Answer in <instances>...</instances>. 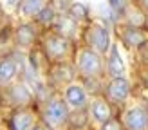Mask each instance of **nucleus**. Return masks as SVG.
I'll list each match as a JSON object with an SVG mask.
<instances>
[{
    "label": "nucleus",
    "instance_id": "1",
    "mask_svg": "<svg viewBox=\"0 0 148 130\" xmlns=\"http://www.w3.org/2000/svg\"><path fill=\"white\" fill-rule=\"evenodd\" d=\"M67 121H69L67 103H63L62 99L47 101L45 108H43V123H45L51 130H58V128H62Z\"/></svg>",
    "mask_w": 148,
    "mask_h": 130
},
{
    "label": "nucleus",
    "instance_id": "2",
    "mask_svg": "<svg viewBox=\"0 0 148 130\" xmlns=\"http://www.w3.org/2000/svg\"><path fill=\"white\" fill-rule=\"evenodd\" d=\"M78 70L81 72V76L85 78H96L99 76V72L103 69V62L99 53H96L92 49H81L78 53Z\"/></svg>",
    "mask_w": 148,
    "mask_h": 130
},
{
    "label": "nucleus",
    "instance_id": "3",
    "mask_svg": "<svg viewBox=\"0 0 148 130\" xmlns=\"http://www.w3.org/2000/svg\"><path fill=\"white\" fill-rule=\"evenodd\" d=\"M69 38H65L62 34H51L47 36L45 43H43V49H45V54L49 60L53 62H62L65 54L69 53Z\"/></svg>",
    "mask_w": 148,
    "mask_h": 130
},
{
    "label": "nucleus",
    "instance_id": "4",
    "mask_svg": "<svg viewBox=\"0 0 148 130\" xmlns=\"http://www.w3.org/2000/svg\"><path fill=\"white\" fill-rule=\"evenodd\" d=\"M87 40H88V45L92 47V51H96V53H99V54H105L110 49L108 29L99 25V24L90 25V29H88V33H87Z\"/></svg>",
    "mask_w": 148,
    "mask_h": 130
},
{
    "label": "nucleus",
    "instance_id": "5",
    "mask_svg": "<svg viewBox=\"0 0 148 130\" xmlns=\"http://www.w3.org/2000/svg\"><path fill=\"white\" fill-rule=\"evenodd\" d=\"M123 127L127 130H148V110L143 107H134L125 112Z\"/></svg>",
    "mask_w": 148,
    "mask_h": 130
},
{
    "label": "nucleus",
    "instance_id": "6",
    "mask_svg": "<svg viewBox=\"0 0 148 130\" xmlns=\"http://www.w3.org/2000/svg\"><path fill=\"white\" fill-rule=\"evenodd\" d=\"M107 96L112 101H125L130 96V83L125 78H114L107 85Z\"/></svg>",
    "mask_w": 148,
    "mask_h": 130
},
{
    "label": "nucleus",
    "instance_id": "7",
    "mask_svg": "<svg viewBox=\"0 0 148 130\" xmlns=\"http://www.w3.org/2000/svg\"><path fill=\"white\" fill-rule=\"evenodd\" d=\"M121 40L123 43L127 47H141L146 40V34L141 27H132V25H127V27H123V31H121Z\"/></svg>",
    "mask_w": 148,
    "mask_h": 130
},
{
    "label": "nucleus",
    "instance_id": "8",
    "mask_svg": "<svg viewBox=\"0 0 148 130\" xmlns=\"http://www.w3.org/2000/svg\"><path fill=\"white\" fill-rule=\"evenodd\" d=\"M33 123H34V116L29 110L20 108V110H16L11 116L9 128L11 130H33Z\"/></svg>",
    "mask_w": 148,
    "mask_h": 130
},
{
    "label": "nucleus",
    "instance_id": "9",
    "mask_svg": "<svg viewBox=\"0 0 148 130\" xmlns=\"http://www.w3.org/2000/svg\"><path fill=\"white\" fill-rule=\"evenodd\" d=\"M107 69H108V74L114 78H125V63L119 56V51H117L116 45L110 47V56H108V62H107Z\"/></svg>",
    "mask_w": 148,
    "mask_h": 130
},
{
    "label": "nucleus",
    "instance_id": "10",
    "mask_svg": "<svg viewBox=\"0 0 148 130\" xmlns=\"http://www.w3.org/2000/svg\"><path fill=\"white\" fill-rule=\"evenodd\" d=\"M65 98H67V103L71 107H74L76 110L83 108L85 103H87L85 90H83V87H79V85H69L67 90H65Z\"/></svg>",
    "mask_w": 148,
    "mask_h": 130
},
{
    "label": "nucleus",
    "instance_id": "11",
    "mask_svg": "<svg viewBox=\"0 0 148 130\" xmlns=\"http://www.w3.org/2000/svg\"><path fill=\"white\" fill-rule=\"evenodd\" d=\"M90 112L92 118L99 123H107L110 118H112V112H110V107L105 99H94L90 105Z\"/></svg>",
    "mask_w": 148,
    "mask_h": 130
},
{
    "label": "nucleus",
    "instance_id": "12",
    "mask_svg": "<svg viewBox=\"0 0 148 130\" xmlns=\"http://www.w3.org/2000/svg\"><path fill=\"white\" fill-rule=\"evenodd\" d=\"M34 38H36V31H34V27L29 25V24L20 25V27L16 29V33H14V40H16V43H18L20 47H29V45H33Z\"/></svg>",
    "mask_w": 148,
    "mask_h": 130
},
{
    "label": "nucleus",
    "instance_id": "13",
    "mask_svg": "<svg viewBox=\"0 0 148 130\" xmlns=\"http://www.w3.org/2000/svg\"><path fill=\"white\" fill-rule=\"evenodd\" d=\"M16 76V63L11 58H4L0 62V83H9Z\"/></svg>",
    "mask_w": 148,
    "mask_h": 130
},
{
    "label": "nucleus",
    "instance_id": "14",
    "mask_svg": "<svg viewBox=\"0 0 148 130\" xmlns=\"http://www.w3.org/2000/svg\"><path fill=\"white\" fill-rule=\"evenodd\" d=\"M42 9H43L42 0H22V4H20V11L25 16H36Z\"/></svg>",
    "mask_w": 148,
    "mask_h": 130
},
{
    "label": "nucleus",
    "instance_id": "15",
    "mask_svg": "<svg viewBox=\"0 0 148 130\" xmlns=\"http://www.w3.org/2000/svg\"><path fill=\"white\" fill-rule=\"evenodd\" d=\"M11 99L16 105H27L31 101V92H29L24 85H16L11 89Z\"/></svg>",
    "mask_w": 148,
    "mask_h": 130
},
{
    "label": "nucleus",
    "instance_id": "16",
    "mask_svg": "<svg viewBox=\"0 0 148 130\" xmlns=\"http://www.w3.org/2000/svg\"><path fill=\"white\" fill-rule=\"evenodd\" d=\"M56 29H58V34L69 38V36H72L74 29H76V22L71 16H60L58 18V24H56Z\"/></svg>",
    "mask_w": 148,
    "mask_h": 130
},
{
    "label": "nucleus",
    "instance_id": "17",
    "mask_svg": "<svg viewBox=\"0 0 148 130\" xmlns=\"http://www.w3.org/2000/svg\"><path fill=\"white\" fill-rule=\"evenodd\" d=\"M72 69L69 67L67 63H58L56 67L53 69V78L56 79L58 83H65V81H71L72 79Z\"/></svg>",
    "mask_w": 148,
    "mask_h": 130
},
{
    "label": "nucleus",
    "instance_id": "18",
    "mask_svg": "<svg viewBox=\"0 0 148 130\" xmlns=\"http://www.w3.org/2000/svg\"><path fill=\"white\" fill-rule=\"evenodd\" d=\"M69 123L74 127V128H81L87 125V112L83 110V108H79V110L69 114Z\"/></svg>",
    "mask_w": 148,
    "mask_h": 130
},
{
    "label": "nucleus",
    "instance_id": "19",
    "mask_svg": "<svg viewBox=\"0 0 148 130\" xmlns=\"http://www.w3.org/2000/svg\"><path fill=\"white\" fill-rule=\"evenodd\" d=\"M69 16L74 20V22H81V20H85L87 18V7L83 4H72L69 7Z\"/></svg>",
    "mask_w": 148,
    "mask_h": 130
},
{
    "label": "nucleus",
    "instance_id": "20",
    "mask_svg": "<svg viewBox=\"0 0 148 130\" xmlns=\"http://www.w3.org/2000/svg\"><path fill=\"white\" fill-rule=\"evenodd\" d=\"M54 18H56V13H54L53 7H49V5L43 7V9L36 14V20H38L40 24H53Z\"/></svg>",
    "mask_w": 148,
    "mask_h": 130
},
{
    "label": "nucleus",
    "instance_id": "21",
    "mask_svg": "<svg viewBox=\"0 0 148 130\" xmlns=\"http://www.w3.org/2000/svg\"><path fill=\"white\" fill-rule=\"evenodd\" d=\"M146 24V18H145V14L141 11H134V13H130V16H128V25L132 27H143Z\"/></svg>",
    "mask_w": 148,
    "mask_h": 130
},
{
    "label": "nucleus",
    "instance_id": "22",
    "mask_svg": "<svg viewBox=\"0 0 148 130\" xmlns=\"http://www.w3.org/2000/svg\"><path fill=\"white\" fill-rule=\"evenodd\" d=\"M108 5L110 9H112L116 14H121L127 11V4H125V0H108Z\"/></svg>",
    "mask_w": 148,
    "mask_h": 130
},
{
    "label": "nucleus",
    "instance_id": "23",
    "mask_svg": "<svg viewBox=\"0 0 148 130\" xmlns=\"http://www.w3.org/2000/svg\"><path fill=\"white\" fill-rule=\"evenodd\" d=\"M101 130H123V125H121V121H117V119H114V118H110L107 123H103Z\"/></svg>",
    "mask_w": 148,
    "mask_h": 130
},
{
    "label": "nucleus",
    "instance_id": "24",
    "mask_svg": "<svg viewBox=\"0 0 148 130\" xmlns=\"http://www.w3.org/2000/svg\"><path fill=\"white\" fill-rule=\"evenodd\" d=\"M139 56H141V60L143 63L148 65V42H145L141 47H139Z\"/></svg>",
    "mask_w": 148,
    "mask_h": 130
},
{
    "label": "nucleus",
    "instance_id": "25",
    "mask_svg": "<svg viewBox=\"0 0 148 130\" xmlns=\"http://www.w3.org/2000/svg\"><path fill=\"white\" fill-rule=\"evenodd\" d=\"M139 2H141V5L145 7V9L148 11V0H139Z\"/></svg>",
    "mask_w": 148,
    "mask_h": 130
},
{
    "label": "nucleus",
    "instance_id": "26",
    "mask_svg": "<svg viewBox=\"0 0 148 130\" xmlns=\"http://www.w3.org/2000/svg\"><path fill=\"white\" fill-rule=\"evenodd\" d=\"M145 85H146V89H148V72L145 74Z\"/></svg>",
    "mask_w": 148,
    "mask_h": 130
},
{
    "label": "nucleus",
    "instance_id": "27",
    "mask_svg": "<svg viewBox=\"0 0 148 130\" xmlns=\"http://www.w3.org/2000/svg\"><path fill=\"white\" fill-rule=\"evenodd\" d=\"M33 130H47V128H43V127H34Z\"/></svg>",
    "mask_w": 148,
    "mask_h": 130
},
{
    "label": "nucleus",
    "instance_id": "28",
    "mask_svg": "<svg viewBox=\"0 0 148 130\" xmlns=\"http://www.w3.org/2000/svg\"><path fill=\"white\" fill-rule=\"evenodd\" d=\"M18 2V0H9V4H16Z\"/></svg>",
    "mask_w": 148,
    "mask_h": 130
}]
</instances>
